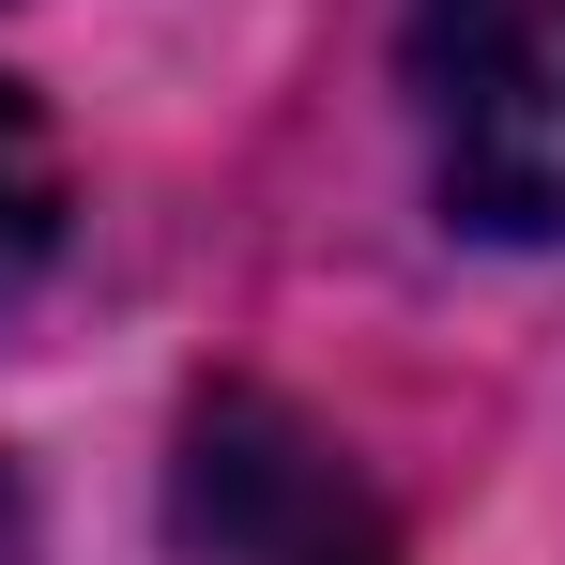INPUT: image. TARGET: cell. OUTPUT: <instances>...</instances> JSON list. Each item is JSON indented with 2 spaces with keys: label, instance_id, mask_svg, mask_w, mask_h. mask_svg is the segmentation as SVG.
<instances>
[{
  "label": "cell",
  "instance_id": "6da1fadb",
  "mask_svg": "<svg viewBox=\"0 0 565 565\" xmlns=\"http://www.w3.org/2000/svg\"><path fill=\"white\" fill-rule=\"evenodd\" d=\"M428 184L489 245H565V0H413Z\"/></svg>",
  "mask_w": 565,
  "mask_h": 565
},
{
  "label": "cell",
  "instance_id": "7a4b0ae2",
  "mask_svg": "<svg viewBox=\"0 0 565 565\" xmlns=\"http://www.w3.org/2000/svg\"><path fill=\"white\" fill-rule=\"evenodd\" d=\"M169 520H184V565H397L382 504L352 489V459L290 397H260V382H214L184 413Z\"/></svg>",
  "mask_w": 565,
  "mask_h": 565
},
{
  "label": "cell",
  "instance_id": "3957f363",
  "mask_svg": "<svg viewBox=\"0 0 565 565\" xmlns=\"http://www.w3.org/2000/svg\"><path fill=\"white\" fill-rule=\"evenodd\" d=\"M62 245V138L31 122V93H0V290Z\"/></svg>",
  "mask_w": 565,
  "mask_h": 565
},
{
  "label": "cell",
  "instance_id": "277c9868",
  "mask_svg": "<svg viewBox=\"0 0 565 565\" xmlns=\"http://www.w3.org/2000/svg\"><path fill=\"white\" fill-rule=\"evenodd\" d=\"M0 565H31V504H15V473H0Z\"/></svg>",
  "mask_w": 565,
  "mask_h": 565
}]
</instances>
